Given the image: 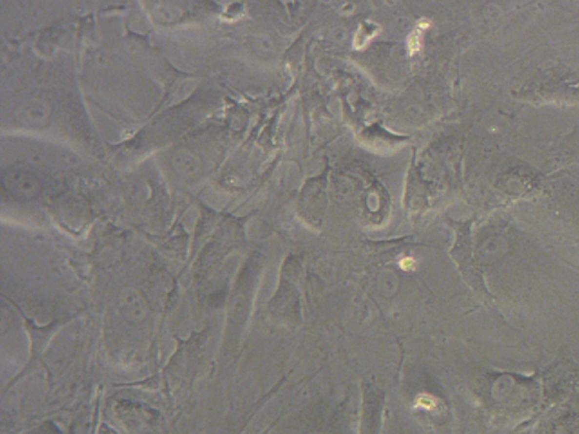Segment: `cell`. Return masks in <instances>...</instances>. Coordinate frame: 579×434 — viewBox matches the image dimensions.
<instances>
[{"mask_svg":"<svg viewBox=\"0 0 579 434\" xmlns=\"http://www.w3.org/2000/svg\"><path fill=\"white\" fill-rule=\"evenodd\" d=\"M429 26H430V23L428 22V20H422V22L419 23L418 26L415 27L413 33L410 35V38H408L407 45H408V51H410L411 56H413L417 54V52L420 51L422 34H423V32L427 30Z\"/></svg>","mask_w":579,"mask_h":434,"instance_id":"1","label":"cell"},{"mask_svg":"<svg viewBox=\"0 0 579 434\" xmlns=\"http://www.w3.org/2000/svg\"><path fill=\"white\" fill-rule=\"evenodd\" d=\"M378 27L376 25L368 26L367 24L361 25L360 29L357 32L354 38V45L357 49H362L367 47V44L377 35Z\"/></svg>","mask_w":579,"mask_h":434,"instance_id":"2","label":"cell"},{"mask_svg":"<svg viewBox=\"0 0 579 434\" xmlns=\"http://www.w3.org/2000/svg\"><path fill=\"white\" fill-rule=\"evenodd\" d=\"M415 405H417L418 407L429 409L430 411V409L436 408L437 403H436V399L432 396H430V395H428V394H423L417 398V403H415Z\"/></svg>","mask_w":579,"mask_h":434,"instance_id":"3","label":"cell"},{"mask_svg":"<svg viewBox=\"0 0 579 434\" xmlns=\"http://www.w3.org/2000/svg\"><path fill=\"white\" fill-rule=\"evenodd\" d=\"M399 264H400V268H402V269L408 271V270L414 269L417 263H415V260L413 258H411V257H406V258L400 260Z\"/></svg>","mask_w":579,"mask_h":434,"instance_id":"4","label":"cell"}]
</instances>
